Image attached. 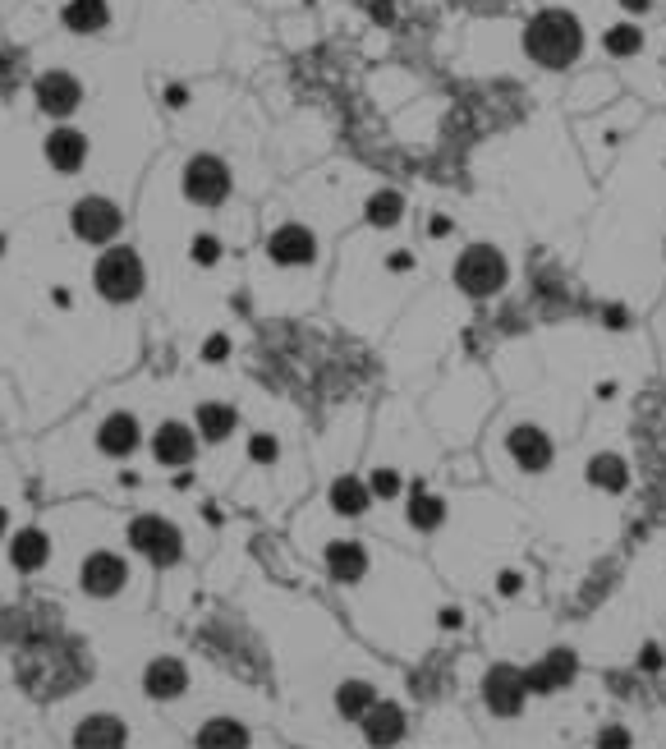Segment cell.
<instances>
[{
    "label": "cell",
    "instance_id": "1",
    "mask_svg": "<svg viewBox=\"0 0 666 749\" xmlns=\"http://www.w3.org/2000/svg\"><path fill=\"white\" fill-rule=\"evenodd\" d=\"M524 51L547 69H565L584 51V28L570 10H542L524 28Z\"/></svg>",
    "mask_w": 666,
    "mask_h": 749
},
{
    "label": "cell",
    "instance_id": "2",
    "mask_svg": "<svg viewBox=\"0 0 666 749\" xmlns=\"http://www.w3.org/2000/svg\"><path fill=\"white\" fill-rule=\"evenodd\" d=\"M97 295L111 299V304H129V299L143 295V262H138L134 249H106L97 258Z\"/></svg>",
    "mask_w": 666,
    "mask_h": 749
},
{
    "label": "cell",
    "instance_id": "3",
    "mask_svg": "<svg viewBox=\"0 0 666 749\" xmlns=\"http://www.w3.org/2000/svg\"><path fill=\"white\" fill-rule=\"evenodd\" d=\"M455 285L474 299L497 295L501 285H506V258H501V249H492V244H469V249L460 253V262H455Z\"/></svg>",
    "mask_w": 666,
    "mask_h": 749
},
{
    "label": "cell",
    "instance_id": "4",
    "mask_svg": "<svg viewBox=\"0 0 666 749\" xmlns=\"http://www.w3.org/2000/svg\"><path fill=\"white\" fill-rule=\"evenodd\" d=\"M129 547H134L138 557L152 561V566H175V561L184 557L180 529L170 520H161V515H138V520L129 524Z\"/></svg>",
    "mask_w": 666,
    "mask_h": 749
},
{
    "label": "cell",
    "instance_id": "5",
    "mask_svg": "<svg viewBox=\"0 0 666 749\" xmlns=\"http://www.w3.org/2000/svg\"><path fill=\"white\" fill-rule=\"evenodd\" d=\"M184 198H189V203H203V207L226 203L230 198V166L221 157H212V152L193 157L189 166H184Z\"/></svg>",
    "mask_w": 666,
    "mask_h": 749
},
{
    "label": "cell",
    "instance_id": "6",
    "mask_svg": "<svg viewBox=\"0 0 666 749\" xmlns=\"http://www.w3.org/2000/svg\"><path fill=\"white\" fill-rule=\"evenodd\" d=\"M69 226L88 244H111L120 235V226H125V216H120V207L111 198H79L74 212H69Z\"/></svg>",
    "mask_w": 666,
    "mask_h": 749
},
{
    "label": "cell",
    "instance_id": "7",
    "mask_svg": "<svg viewBox=\"0 0 666 749\" xmlns=\"http://www.w3.org/2000/svg\"><path fill=\"white\" fill-rule=\"evenodd\" d=\"M524 694H529V681H524L520 667H492L483 681V699L497 717H520L524 713Z\"/></svg>",
    "mask_w": 666,
    "mask_h": 749
},
{
    "label": "cell",
    "instance_id": "8",
    "mask_svg": "<svg viewBox=\"0 0 666 749\" xmlns=\"http://www.w3.org/2000/svg\"><path fill=\"white\" fill-rule=\"evenodd\" d=\"M83 593H92V598H115V593L125 589L129 579V566L125 557H115V552H92L88 561H83Z\"/></svg>",
    "mask_w": 666,
    "mask_h": 749
},
{
    "label": "cell",
    "instance_id": "9",
    "mask_svg": "<svg viewBox=\"0 0 666 749\" xmlns=\"http://www.w3.org/2000/svg\"><path fill=\"white\" fill-rule=\"evenodd\" d=\"M79 102H83V88H79L74 74H65V69H51V74L37 79V106H42V115L65 120L69 111H79Z\"/></svg>",
    "mask_w": 666,
    "mask_h": 749
},
{
    "label": "cell",
    "instance_id": "10",
    "mask_svg": "<svg viewBox=\"0 0 666 749\" xmlns=\"http://www.w3.org/2000/svg\"><path fill=\"white\" fill-rule=\"evenodd\" d=\"M267 253H271L276 267H308V262L317 258V239H313V230H304L299 221H290V226H281L276 235H271Z\"/></svg>",
    "mask_w": 666,
    "mask_h": 749
},
{
    "label": "cell",
    "instance_id": "11",
    "mask_svg": "<svg viewBox=\"0 0 666 749\" xmlns=\"http://www.w3.org/2000/svg\"><path fill=\"white\" fill-rule=\"evenodd\" d=\"M506 442H510L515 465L529 469V474H538V469L552 465V437H547L542 428H529V423H524V428H510Z\"/></svg>",
    "mask_w": 666,
    "mask_h": 749
},
{
    "label": "cell",
    "instance_id": "12",
    "mask_svg": "<svg viewBox=\"0 0 666 749\" xmlns=\"http://www.w3.org/2000/svg\"><path fill=\"white\" fill-rule=\"evenodd\" d=\"M152 455H157L161 465H193V455H198V437H193L184 423H161L152 432Z\"/></svg>",
    "mask_w": 666,
    "mask_h": 749
},
{
    "label": "cell",
    "instance_id": "13",
    "mask_svg": "<svg viewBox=\"0 0 666 749\" xmlns=\"http://www.w3.org/2000/svg\"><path fill=\"white\" fill-rule=\"evenodd\" d=\"M138 442H143V432H138L134 414H106L102 428H97V451L111 455V460H125V455H134Z\"/></svg>",
    "mask_w": 666,
    "mask_h": 749
},
{
    "label": "cell",
    "instance_id": "14",
    "mask_svg": "<svg viewBox=\"0 0 666 749\" xmlns=\"http://www.w3.org/2000/svg\"><path fill=\"white\" fill-rule=\"evenodd\" d=\"M359 722H363V740H368V745H396V740L405 736V708L386 704V699H377Z\"/></svg>",
    "mask_w": 666,
    "mask_h": 749
},
{
    "label": "cell",
    "instance_id": "15",
    "mask_svg": "<svg viewBox=\"0 0 666 749\" xmlns=\"http://www.w3.org/2000/svg\"><path fill=\"white\" fill-rule=\"evenodd\" d=\"M143 690L152 694V699H180V694L189 690V671H184V662H175V658L147 662Z\"/></svg>",
    "mask_w": 666,
    "mask_h": 749
},
{
    "label": "cell",
    "instance_id": "16",
    "mask_svg": "<svg viewBox=\"0 0 666 749\" xmlns=\"http://www.w3.org/2000/svg\"><path fill=\"white\" fill-rule=\"evenodd\" d=\"M46 161L65 175L83 171V161H88V138H83L79 129H56V134L46 138Z\"/></svg>",
    "mask_w": 666,
    "mask_h": 749
},
{
    "label": "cell",
    "instance_id": "17",
    "mask_svg": "<svg viewBox=\"0 0 666 749\" xmlns=\"http://www.w3.org/2000/svg\"><path fill=\"white\" fill-rule=\"evenodd\" d=\"M570 676H575V653H570V648H556V653H547L533 671H524L529 690H542V694L556 690V685H570Z\"/></svg>",
    "mask_w": 666,
    "mask_h": 749
},
{
    "label": "cell",
    "instance_id": "18",
    "mask_svg": "<svg viewBox=\"0 0 666 749\" xmlns=\"http://www.w3.org/2000/svg\"><path fill=\"white\" fill-rule=\"evenodd\" d=\"M74 745L83 749H115L125 745V722L120 717H83L79 727H74Z\"/></svg>",
    "mask_w": 666,
    "mask_h": 749
},
{
    "label": "cell",
    "instance_id": "19",
    "mask_svg": "<svg viewBox=\"0 0 666 749\" xmlns=\"http://www.w3.org/2000/svg\"><path fill=\"white\" fill-rule=\"evenodd\" d=\"M46 557H51V538L42 534V529H19L10 543V561L19 570H42Z\"/></svg>",
    "mask_w": 666,
    "mask_h": 749
},
{
    "label": "cell",
    "instance_id": "20",
    "mask_svg": "<svg viewBox=\"0 0 666 749\" xmlns=\"http://www.w3.org/2000/svg\"><path fill=\"white\" fill-rule=\"evenodd\" d=\"M327 570L336 579H345V584H354V579H363V570H368V552H363L359 543H331L327 547Z\"/></svg>",
    "mask_w": 666,
    "mask_h": 749
},
{
    "label": "cell",
    "instance_id": "21",
    "mask_svg": "<svg viewBox=\"0 0 666 749\" xmlns=\"http://www.w3.org/2000/svg\"><path fill=\"white\" fill-rule=\"evenodd\" d=\"M230 432H235V409L221 405V400L198 405V437H203V442H226Z\"/></svg>",
    "mask_w": 666,
    "mask_h": 749
},
{
    "label": "cell",
    "instance_id": "22",
    "mask_svg": "<svg viewBox=\"0 0 666 749\" xmlns=\"http://www.w3.org/2000/svg\"><path fill=\"white\" fill-rule=\"evenodd\" d=\"M368 497H373V488H368L363 478H336V483H331V506H336V515H363L368 511Z\"/></svg>",
    "mask_w": 666,
    "mask_h": 749
},
{
    "label": "cell",
    "instance_id": "23",
    "mask_svg": "<svg viewBox=\"0 0 666 749\" xmlns=\"http://www.w3.org/2000/svg\"><path fill=\"white\" fill-rule=\"evenodd\" d=\"M106 19H111L106 0H69L65 5V28H74V33H97V28H106Z\"/></svg>",
    "mask_w": 666,
    "mask_h": 749
},
{
    "label": "cell",
    "instance_id": "24",
    "mask_svg": "<svg viewBox=\"0 0 666 749\" xmlns=\"http://www.w3.org/2000/svg\"><path fill=\"white\" fill-rule=\"evenodd\" d=\"M625 478H630V469H625L621 455H593V460H588V483H598V488L621 492Z\"/></svg>",
    "mask_w": 666,
    "mask_h": 749
},
{
    "label": "cell",
    "instance_id": "25",
    "mask_svg": "<svg viewBox=\"0 0 666 749\" xmlns=\"http://www.w3.org/2000/svg\"><path fill=\"white\" fill-rule=\"evenodd\" d=\"M373 704H377V690H373V685H363V681H345V685L336 690L340 717H363Z\"/></svg>",
    "mask_w": 666,
    "mask_h": 749
},
{
    "label": "cell",
    "instance_id": "26",
    "mask_svg": "<svg viewBox=\"0 0 666 749\" xmlns=\"http://www.w3.org/2000/svg\"><path fill=\"white\" fill-rule=\"evenodd\" d=\"M198 745L203 749H221V745H249V731L239 727V722H226V717H216V722H207L203 731H198Z\"/></svg>",
    "mask_w": 666,
    "mask_h": 749
},
{
    "label": "cell",
    "instance_id": "27",
    "mask_svg": "<svg viewBox=\"0 0 666 749\" xmlns=\"http://www.w3.org/2000/svg\"><path fill=\"white\" fill-rule=\"evenodd\" d=\"M409 520L418 524V529H437L441 520H446V501L441 497H428V492L414 483V501H409Z\"/></svg>",
    "mask_w": 666,
    "mask_h": 749
},
{
    "label": "cell",
    "instance_id": "28",
    "mask_svg": "<svg viewBox=\"0 0 666 749\" xmlns=\"http://www.w3.org/2000/svg\"><path fill=\"white\" fill-rule=\"evenodd\" d=\"M400 212H405V198H400L396 189H382V193H373V198H368V221H373V226H396L400 221Z\"/></svg>",
    "mask_w": 666,
    "mask_h": 749
},
{
    "label": "cell",
    "instance_id": "29",
    "mask_svg": "<svg viewBox=\"0 0 666 749\" xmlns=\"http://www.w3.org/2000/svg\"><path fill=\"white\" fill-rule=\"evenodd\" d=\"M639 46H644V33H639L634 23H616V28L607 33V51H611V56H634Z\"/></svg>",
    "mask_w": 666,
    "mask_h": 749
},
{
    "label": "cell",
    "instance_id": "30",
    "mask_svg": "<svg viewBox=\"0 0 666 749\" xmlns=\"http://www.w3.org/2000/svg\"><path fill=\"white\" fill-rule=\"evenodd\" d=\"M221 258V244H216L212 235H203V239H193V262H203V267H212V262Z\"/></svg>",
    "mask_w": 666,
    "mask_h": 749
},
{
    "label": "cell",
    "instance_id": "31",
    "mask_svg": "<svg viewBox=\"0 0 666 749\" xmlns=\"http://www.w3.org/2000/svg\"><path fill=\"white\" fill-rule=\"evenodd\" d=\"M373 492H377V497H396V492H400V474H396V469H377V474H373Z\"/></svg>",
    "mask_w": 666,
    "mask_h": 749
},
{
    "label": "cell",
    "instance_id": "32",
    "mask_svg": "<svg viewBox=\"0 0 666 749\" xmlns=\"http://www.w3.org/2000/svg\"><path fill=\"white\" fill-rule=\"evenodd\" d=\"M249 455L258 460V465H271V460H276V437H262L258 432V437L249 442Z\"/></svg>",
    "mask_w": 666,
    "mask_h": 749
},
{
    "label": "cell",
    "instance_id": "33",
    "mask_svg": "<svg viewBox=\"0 0 666 749\" xmlns=\"http://www.w3.org/2000/svg\"><path fill=\"white\" fill-rule=\"evenodd\" d=\"M226 354H230V341H226V336H212V341L203 345V359H207V364H221Z\"/></svg>",
    "mask_w": 666,
    "mask_h": 749
},
{
    "label": "cell",
    "instance_id": "34",
    "mask_svg": "<svg viewBox=\"0 0 666 749\" xmlns=\"http://www.w3.org/2000/svg\"><path fill=\"white\" fill-rule=\"evenodd\" d=\"M602 745H607V749H625V745H630V736H625L621 727H607V731H602Z\"/></svg>",
    "mask_w": 666,
    "mask_h": 749
},
{
    "label": "cell",
    "instance_id": "35",
    "mask_svg": "<svg viewBox=\"0 0 666 749\" xmlns=\"http://www.w3.org/2000/svg\"><path fill=\"white\" fill-rule=\"evenodd\" d=\"M497 589H501V593H506V598H515V593H520V589H524V584H520V575H515V570H506V575H501V579H497Z\"/></svg>",
    "mask_w": 666,
    "mask_h": 749
},
{
    "label": "cell",
    "instance_id": "36",
    "mask_svg": "<svg viewBox=\"0 0 666 749\" xmlns=\"http://www.w3.org/2000/svg\"><path fill=\"white\" fill-rule=\"evenodd\" d=\"M639 667H644V671H657V667H662V653H657V644L644 648V662H639Z\"/></svg>",
    "mask_w": 666,
    "mask_h": 749
},
{
    "label": "cell",
    "instance_id": "37",
    "mask_svg": "<svg viewBox=\"0 0 666 749\" xmlns=\"http://www.w3.org/2000/svg\"><path fill=\"white\" fill-rule=\"evenodd\" d=\"M405 267H414V258H409L405 249H396L391 253V272H405Z\"/></svg>",
    "mask_w": 666,
    "mask_h": 749
},
{
    "label": "cell",
    "instance_id": "38",
    "mask_svg": "<svg viewBox=\"0 0 666 749\" xmlns=\"http://www.w3.org/2000/svg\"><path fill=\"white\" fill-rule=\"evenodd\" d=\"M464 616H460V607H446V612H441V625H446V630H455V625H460Z\"/></svg>",
    "mask_w": 666,
    "mask_h": 749
},
{
    "label": "cell",
    "instance_id": "39",
    "mask_svg": "<svg viewBox=\"0 0 666 749\" xmlns=\"http://www.w3.org/2000/svg\"><path fill=\"white\" fill-rule=\"evenodd\" d=\"M373 14H377V23H391V19H396V14H391V5H386V0H377V5H373Z\"/></svg>",
    "mask_w": 666,
    "mask_h": 749
},
{
    "label": "cell",
    "instance_id": "40",
    "mask_svg": "<svg viewBox=\"0 0 666 749\" xmlns=\"http://www.w3.org/2000/svg\"><path fill=\"white\" fill-rule=\"evenodd\" d=\"M432 235H451V221H446V216H432Z\"/></svg>",
    "mask_w": 666,
    "mask_h": 749
},
{
    "label": "cell",
    "instance_id": "41",
    "mask_svg": "<svg viewBox=\"0 0 666 749\" xmlns=\"http://www.w3.org/2000/svg\"><path fill=\"white\" fill-rule=\"evenodd\" d=\"M607 327H625V308H607Z\"/></svg>",
    "mask_w": 666,
    "mask_h": 749
},
{
    "label": "cell",
    "instance_id": "42",
    "mask_svg": "<svg viewBox=\"0 0 666 749\" xmlns=\"http://www.w3.org/2000/svg\"><path fill=\"white\" fill-rule=\"evenodd\" d=\"M184 97H189L184 88H170V92H166V102H170V106H184Z\"/></svg>",
    "mask_w": 666,
    "mask_h": 749
},
{
    "label": "cell",
    "instance_id": "43",
    "mask_svg": "<svg viewBox=\"0 0 666 749\" xmlns=\"http://www.w3.org/2000/svg\"><path fill=\"white\" fill-rule=\"evenodd\" d=\"M621 5H625V10H634V14H639V10H648L653 0H621Z\"/></svg>",
    "mask_w": 666,
    "mask_h": 749
},
{
    "label": "cell",
    "instance_id": "44",
    "mask_svg": "<svg viewBox=\"0 0 666 749\" xmlns=\"http://www.w3.org/2000/svg\"><path fill=\"white\" fill-rule=\"evenodd\" d=\"M0 529H5V511H0Z\"/></svg>",
    "mask_w": 666,
    "mask_h": 749
},
{
    "label": "cell",
    "instance_id": "45",
    "mask_svg": "<svg viewBox=\"0 0 666 749\" xmlns=\"http://www.w3.org/2000/svg\"><path fill=\"white\" fill-rule=\"evenodd\" d=\"M0 249H5V239H0Z\"/></svg>",
    "mask_w": 666,
    "mask_h": 749
}]
</instances>
